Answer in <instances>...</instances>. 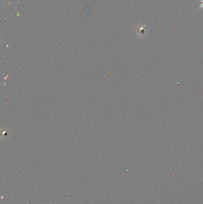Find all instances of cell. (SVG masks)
Here are the masks:
<instances>
[{
  "label": "cell",
  "mask_w": 203,
  "mask_h": 204,
  "mask_svg": "<svg viewBox=\"0 0 203 204\" xmlns=\"http://www.w3.org/2000/svg\"><path fill=\"white\" fill-rule=\"evenodd\" d=\"M149 30H150V27L147 26V25H140L139 28V32L142 35L147 34Z\"/></svg>",
  "instance_id": "6da1fadb"
},
{
  "label": "cell",
  "mask_w": 203,
  "mask_h": 204,
  "mask_svg": "<svg viewBox=\"0 0 203 204\" xmlns=\"http://www.w3.org/2000/svg\"><path fill=\"white\" fill-rule=\"evenodd\" d=\"M200 2H201V3H200V7H198L197 8V9L195 10V13H196V12H197L200 8H202V10H203V0H200Z\"/></svg>",
  "instance_id": "7a4b0ae2"
}]
</instances>
